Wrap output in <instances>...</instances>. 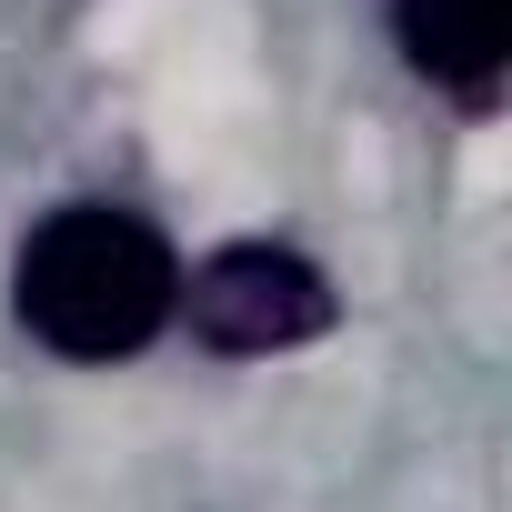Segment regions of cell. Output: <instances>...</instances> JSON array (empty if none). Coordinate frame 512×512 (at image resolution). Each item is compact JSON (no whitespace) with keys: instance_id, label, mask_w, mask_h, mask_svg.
<instances>
[{"instance_id":"cell-1","label":"cell","mask_w":512,"mask_h":512,"mask_svg":"<svg viewBox=\"0 0 512 512\" xmlns=\"http://www.w3.org/2000/svg\"><path fill=\"white\" fill-rule=\"evenodd\" d=\"M11 312L61 362H131L181 312V262L131 201H61L11 262Z\"/></svg>"},{"instance_id":"cell-2","label":"cell","mask_w":512,"mask_h":512,"mask_svg":"<svg viewBox=\"0 0 512 512\" xmlns=\"http://www.w3.org/2000/svg\"><path fill=\"white\" fill-rule=\"evenodd\" d=\"M181 312L211 352L251 362V352H292V342L332 332V282L282 241H231L181 282Z\"/></svg>"},{"instance_id":"cell-3","label":"cell","mask_w":512,"mask_h":512,"mask_svg":"<svg viewBox=\"0 0 512 512\" xmlns=\"http://www.w3.org/2000/svg\"><path fill=\"white\" fill-rule=\"evenodd\" d=\"M392 41L432 91H452L462 111H492L512 61V0H392Z\"/></svg>"}]
</instances>
